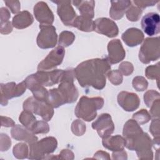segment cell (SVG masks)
<instances>
[{
    "label": "cell",
    "mask_w": 160,
    "mask_h": 160,
    "mask_svg": "<svg viewBox=\"0 0 160 160\" xmlns=\"http://www.w3.org/2000/svg\"><path fill=\"white\" fill-rule=\"evenodd\" d=\"M111 71V64L106 58L91 59L82 62L74 69L75 78L83 88L92 86L102 89L106 83V77Z\"/></svg>",
    "instance_id": "obj_1"
},
{
    "label": "cell",
    "mask_w": 160,
    "mask_h": 160,
    "mask_svg": "<svg viewBox=\"0 0 160 160\" xmlns=\"http://www.w3.org/2000/svg\"><path fill=\"white\" fill-rule=\"evenodd\" d=\"M74 69L64 70L58 87L49 91L48 102L53 108H57L64 104L74 102L77 100L79 93L74 84Z\"/></svg>",
    "instance_id": "obj_2"
},
{
    "label": "cell",
    "mask_w": 160,
    "mask_h": 160,
    "mask_svg": "<svg viewBox=\"0 0 160 160\" xmlns=\"http://www.w3.org/2000/svg\"><path fill=\"white\" fill-rule=\"evenodd\" d=\"M104 105V99L101 97L88 98L82 96L77 104L74 113L77 118L89 122L97 116V111Z\"/></svg>",
    "instance_id": "obj_3"
},
{
    "label": "cell",
    "mask_w": 160,
    "mask_h": 160,
    "mask_svg": "<svg viewBox=\"0 0 160 160\" xmlns=\"http://www.w3.org/2000/svg\"><path fill=\"white\" fill-rule=\"evenodd\" d=\"M152 140L146 132H141L134 138L125 140V146L131 151H136L139 159H152L153 153L151 150Z\"/></svg>",
    "instance_id": "obj_4"
},
{
    "label": "cell",
    "mask_w": 160,
    "mask_h": 160,
    "mask_svg": "<svg viewBox=\"0 0 160 160\" xmlns=\"http://www.w3.org/2000/svg\"><path fill=\"white\" fill-rule=\"evenodd\" d=\"M58 142L55 138L49 136L29 144L28 158L29 159H44L46 156L52 153L57 148Z\"/></svg>",
    "instance_id": "obj_5"
},
{
    "label": "cell",
    "mask_w": 160,
    "mask_h": 160,
    "mask_svg": "<svg viewBox=\"0 0 160 160\" xmlns=\"http://www.w3.org/2000/svg\"><path fill=\"white\" fill-rule=\"evenodd\" d=\"M23 109L40 116L45 121H50L54 114L53 107L49 102L39 101L34 97H29L24 102Z\"/></svg>",
    "instance_id": "obj_6"
},
{
    "label": "cell",
    "mask_w": 160,
    "mask_h": 160,
    "mask_svg": "<svg viewBox=\"0 0 160 160\" xmlns=\"http://www.w3.org/2000/svg\"><path fill=\"white\" fill-rule=\"evenodd\" d=\"M160 56L159 38H148L144 40L139 52V59L144 64L158 60Z\"/></svg>",
    "instance_id": "obj_7"
},
{
    "label": "cell",
    "mask_w": 160,
    "mask_h": 160,
    "mask_svg": "<svg viewBox=\"0 0 160 160\" xmlns=\"http://www.w3.org/2000/svg\"><path fill=\"white\" fill-rule=\"evenodd\" d=\"M40 32L37 37V44L41 49L55 47L58 41L56 28L52 25H39Z\"/></svg>",
    "instance_id": "obj_8"
},
{
    "label": "cell",
    "mask_w": 160,
    "mask_h": 160,
    "mask_svg": "<svg viewBox=\"0 0 160 160\" xmlns=\"http://www.w3.org/2000/svg\"><path fill=\"white\" fill-rule=\"evenodd\" d=\"M26 84L24 81L16 84L14 82L1 84V104L6 106L9 99L21 96L26 89Z\"/></svg>",
    "instance_id": "obj_9"
},
{
    "label": "cell",
    "mask_w": 160,
    "mask_h": 160,
    "mask_svg": "<svg viewBox=\"0 0 160 160\" xmlns=\"http://www.w3.org/2000/svg\"><path fill=\"white\" fill-rule=\"evenodd\" d=\"M65 50L61 46H57L52 50L48 55L39 63L38 66V71L52 70L60 65L64 59Z\"/></svg>",
    "instance_id": "obj_10"
},
{
    "label": "cell",
    "mask_w": 160,
    "mask_h": 160,
    "mask_svg": "<svg viewBox=\"0 0 160 160\" xmlns=\"http://www.w3.org/2000/svg\"><path fill=\"white\" fill-rule=\"evenodd\" d=\"M64 72V70L62 69H54L50 71H38L31 76L36 81L42 86H52L61 82Z\"/></svg>",
    "instance_id": "obj_11"
},
{
    "label": "cell",
    "mask_w": 160,
    "mask_h": 160,
    "mask_svg": "<svg viewBox=\"0 0 160 160\" xmlns=\"http://www.w3.org/2000/svg\"><path fill=\"white\" fill-rule=\"evenodd\" d=\"M57 4V12L62 23L67 26L73 27L77 14L71 6L70 1H52Z\"/></svg>",
    "instance_id": "obj_12"
},
{
    "label": "cell",
    "mask_w": 160,
    "mask_h": 160,
    "mask_svg": "<svg viewBox=\"0 0 160 160\" xmlns=\"http://www.w3.org/2000/svg\"><path fill=\"white\" fill-rule=\"evenodd\" d=\"M92 128L97 131L99 137L102 139L111 136L114 130V125L111 116L108 113L101 114L92 122Z\"/></svg>",
    "instance_id": "obj_13"
},
{
    "label": "cell",
    "mask_w": 160,
    "mask_h": 160,
    "mask_svg": "<svg viewBox=\"0 0 160 160\" xmlns=\"http://www.w3.org/2000/svg\"><path fill=\"white\" fill-rule=\"evenodd\" d=\"M144 32L149 36L158 34L160 32V17L158 13L149 12L145 14L141 22Z\"/></svg>",
    "instance_id": "obj_14"
},
{
    "label": "cell",
    "mask_w": 160,
    "mask_h": 160,
    "mask_svg": "<svg viewBox=\"0 0 160 160\" xmlns=\"http://www.w3.org/2000/svg\"><path fill=\"white\" fill-rule=\"evenodd\" d=\"M94 31L108 38L116 37L119 33L118 27L115 22L107 18H101L95 20Z\"/></svg>",
    "instance_id": "obj_15"
},
{
    "label": "cell",
    "mask_w": 160,
    "mask_h": 160,
    "mask_svg": "<svg viewBox=\"0 0 160 160\" xmlns=\"http://www.w3.org/2000/svg\"><path fill=\"white\" fill-rule=\"evenodd\" d=\"M34 14L39 25H52L54 22V15L47 3L38 2L34 7Z\"/></svg>",
    "instance_id": "obj_16"
},
{
    "label": "cell",
    "mask_w": 160,
    "mask_h": 160,
    "mask_svg": "<svg viewBox=\"0 0 160 160\" xmlns=\"http://www.w3.org/2000/svg\"><path fill=\"white\" fill-rule=\"evenodd\" d=\"M108 56L106 58L110 64H117L122 61L126 56V52L119 39H112L108 44Z\"/></svg>",
    "instance_id": "obj_17"
},
{
    "label": "cell",
    "mask_w": 160,
    "mask_h": 160,
    "mask_svg": "<svg viewBox=\"0 0 160 160\" xmlns=\"http://www.w3.org/2000/svg\"><path fill=\"white\" fill-rule=\"evenodd\" d=\"M118 102L126 111L131 112L138 108L140 99L135 93L121 91L118 95Z\"/></svg>",
    "instance_id": "obj_18"
},
{
    "label": "cell",
    "mask_w": 160,
    "mask_h": 160,
    "mask_svg": "<svg viewBox=\"0 0 160 160\" xmlns=\"http://www.w3.org/2000/svg\"><path fill=\"white\" fill-rule=\"evenodd\" d=\"M24 82L26 84L27 88L32 92L33 97L39 101L48 102L49 91H47L44 86H42L36 81L32 77L31 74L24 79Z\"/></svg>",
    "instance_id": "obj_19"
},
{
    "label": "cell",
    "mask_w": 160,
    "mask_h": 160,
    "mask_svg": "<svg viewBox=\"0 0 160 160\" xmlns=\"http://www.w3.org/2000/svg\"><path fill=\"white\" fill-rule=\"evenodd\" d=\"M11 136L17 141H23L29 144L38 141V138L30 130L21 125H15L11 129Z\"/></svg>",
    "instance_id": "obj_20"
},
{
    "label": "cell",
    "mask_w": 160,
    "mask_h": 160,
    "mask_svg": "<svg viewBox=\"0 0 160 160\" xmlns=\"http://www.w3.org/2000/svg\"><path fill=\"white\" fill-rule=\"evenodd\" d=\"M121 38L127 46L134 47L140 44L142 42L144 34L140 29L136 28H131L124 32Z\"/></svg>",
    "instance_id": "obj_21"
},
{
    "label": "cell",
    "mask_w": 160,
    "mask_h": 160,
    "mask_svg": "<svg viewBox=\"0 0 160 160\" xmlns=\"http://www.w3.org/2000/svg\"><path fill=\"white\" fill-rule=\"evenodd\" d=\"M111 3L109 15L112 19L115 20L121 19L131 4L130 1H111Z\"/></svg>",
    "instance_id": "obj_22"
},
{
    "label": "cell",
    "mask_w": 160,
    "mask_h": 160,
    "mask_svg": "<svg viewBox=\"0 0 160 160\" xmlns=\"http://www.w3.org/2000/svg\"><path fill=\"white\" fill-rule=\"evenodd\" d=\"M103 146L113 152L119 151L124 149L125 146V139L120 135L109 136L103 138L102 141Z\"/></svg>",
    "instance_id": "obj_23"
},
{
    "label": "cell",
    "mask_w": 160,
    "mask_h": 160,
    "mask_svg": "<svg viewBox=\"0 0 160 160\" xmlns=\"http://www.w3.org/2000/svg\"><path fill=\"white\" fill-rule=\"evenodd\" d=\"M34 19L31 14L28 11H23L18 13L12 18V26L16 29H22L31 26Z\"/></svg>",
    "instance_id": "obj_24"
},
{
    "label": "cell",
    "mask_w": 160,
    "mask_h": 160,
    "mask_svg": "<svg viewBox=\"0 0 160 160\" xmlns=\"http://www.w3.org/2000/svg\"><path fill=\"white\" fill-rule=\"evenodd\" d=\"M72 3L79 9L81 16L91 19L94 18V1H73Z\"/></svg>",
    "instance_id": "obj_25"
},
{
    "label": "cell",
    "mask_w": 160,
    "mask_h": 160,
    "mask_svg": "<svg viewBox=\"0 0 160 160\" xmlns=\"http://www.w3.org/2000/svg\"><path fill=\"white\" fill-rule=\"evenodd\" d=\"M142 128L134 119L128 120L123 128L122 134L125 140L133 138L139 133L142 132Z\"/></svg>",
    "instance_id": "obj_26"
},
{
    "label": "cell",
    "mask_w": 160,
    "mask_h": 160,
    "mask_svg": "<svg viewBox=\"0 0 160 160\" xmlns=\"http://www.w3.org/2000/svg\"><path fill=\"white\" fill-rule=\"evenodd\" d=\"M73 27L78 28L79 31L91 32L94 31V21L91 19L81 15L80 16H77L73 24Z\"/></svg>",
    "instance_id": "obj_27"
},
{
    "label": "cell",
    "mask_w": 160,
    "mask_h": 160,
    "mask_svg": "<svg viewBox=\"0 0 160 160\" xmlns=\"http://www.w3.org/2000/svg\"><path fill=\"white\" fill-rule=\"evenodd\" d=\"M19 121L24 126L31 131V128L36 122V118L32 114V112L24 110L19 117Z\"/></svg>",
    "instance_id": "obj_28"
},
{
    "label": "cell",
    "mask_w": 160,
    "mask_h": 160,
    "mask_svg": "<svg viewBox=\"0 0 160 160\" xmlns=\"http://www.w3.org/2000/svg\"><path fill=\"white\" fill-rule=\"evenodd\" d=\"M74 39L75 36L72 32L68 31H62L59 35L58 44L59 46H61L63 48L68 47L72 44Z\"/></svg>",
    "instance_id": "obj_29"
},
{
    "label": "cell",
    "mask_w": 160,
    "mask_h": 160,
    "mask_svg": "<svg viewBox=\"0 0 160 160\" xmlns=\"http://www.w3.org/2000/svg\"><path fill=\"white\" fill-rule=\"evenodd\" d=\"M14 156L18 159H24L28 158V148L24 143L17 144L13 148Z\"/></svg>",
    "instance_id": "obj_30"
},
{
    "label": "cell",
    "mask_w": 160,
    "mask_h": 160,
    "mask_svg": "<svg viewBox=\"0 0 160 160\" xmlns=\"http://www.w3.org/2000/svg\"><path fill=\"white\" fill-rule=\"evenodd\" d=\"M146 76L150 79H156L158 86V81L159 79V63L155 65L149 66L146 68L145 71Z\"/></svg>",
    "instance_id": "obj_31"
},
{
    "label": "cell",
    "mask_w": 160,
    "mask_h": 160,
    "mask_svg": "<svg viewBox=\"0 0 160 160\" xmlns=\"http://www.w3.org/2000/svg\"><path fill=\"white\" fill-rule=\"evenodd\" d=\"M151 116L146 109H142L140 111L134 113L132 116V118L137 122L140 124L147 123L151 119Z\"/></svg>",
    "instance_id": "obj_32"
},
{
    "label": "cell",
    "mask_w": 160,
    "mask_h": 160,
    "mask_svg": "<svg viewBox=\"0 0 160 160\" xmlns=\"http://www.w3.org/2000/svg\"><path fill=\"white\" fill-rule=\"evenodd\" d=\"M142 12V10L141 9L134 5H131L126 11V17L131 21H137L139 19Z\"/></svg>",
    "instance_id": "obj_33"
},
{
    "label": "cell",
    "mask_w": 160,
    "mask_h": 160,
    "mask_svg": "<svg viewBox=\"0 0 160 160\" xmlns=\"http://www.w3.org/2000/svg\"><path fill=\"white\" fill-rule=\"evenodd\" d=\"M49 131V127L48 124L44 121H39L35 122L34 126L31 129V131L34 134H39V133H48Z\"/></svg>",
    "instance_id": "obj_34"
},
{
    "label": "cell",
    "mask_w": 160,
    "mask_h": 160,
    "mask_svg": "<svg viewBox=\"0 0 160 160\" xmlns=\"http://www.w3.org/2000/svg\"><path fill=\"white\" fill-rule=\"evenodd\" d=\"M148 81L142 76H136L132 80V86L138 91H143L147 89Z\"/></svg>",
    "instance_id": "obj_35"
},
{
    "label": "cell",
    "mask_w": 160,
    "mask_h": 160,
    "mask_svg": "<svg viewBox=\"0 0 160 160\" xmlns=\"http://www.w3.org/2000/svg\"><path fill=\"white\" fill-rule=\"evenodd\" d=\"M159 98H160L159 93L158 91H154L153 89L148 91L144 94V102L148 108H150L151 106L152 105V102L154 101L159 99Z\"/></svg>",
    "instance_id": "obj_36"
},
{
    "label": "cell",
    "mask_w": 160,
    "mask_h": 160,
    "mask_svg": "<svg viewBox=\"0 0 160 160\" xmlns=\"http://www.w3.org/2000/svg\"><path fill=\"white\" fill-rule=\"evenodd\" d=\"M72 132L76 136H82L86 131V124L81 121L75 120L71 126Z\"/></svg>",
    "instance_id": "obj_37"
},
{
    "label": "cell",
    "mask_w": 160,
    "mask_h": 160,
    "mask_svg": "<svg viewBox=\"0 0 160 160\" xmlns=\"http://www.w3.org/2000/svg\"><path fill=\"white\" fill-rule=\"evenodd\" d=\"M108 78L111 82L114 85H119L122 82V76L119 70L110 71L108 74Z\"/></svg>",
    "instance_id": "obj_38"
},
{
    "label": "cell",
    "mask_w": 160,
    "mask_h": 160,
    "mask_svg": "<svg viewBox=\"0 0 160 160\" xmlns=\"http://www.w3.org/2000/svg\"><path fill=\"white\" fill-rule=\"evenodd\" d=\"M149 131L154 138H159V119H153L149 126Z\"/></svg>",
    "instance_id": "obj_39"
},
{
    "label": "cell",
    "mask_w": 160,
    "mask_h": 160,
    "mask_svg": "<svg viewBox=\"0 0 160 160\" xmlns=\"http://www.w3.org/2000/svg\"><path fill=\"white\" fill-rule=\"evenodd\" d=\"M119 71H121V72L125 76H129L133 72V70H134L132 64L129 62H122L119 65Z\"/></svg>",
    "instance_id": "obj_40"
},
{
    "label": "cell",
    "mask_w": 160,
    "mask_h": 160,
    "mask_svg": "<svg viewBox=\"0 0 160 160\" xmlns=\"http://www.w3.org/2000/svg\"><path fill=\"white\" fill-rule=\"evenodd\" d=\"M159 100L160 99L154 101L151 106L149 114L153 119H158L159 118Z\"/></svg>",
    "instance_id": "obj_41"
},
{
    "label": "cell",
    "mask_w": 160,
    "mask_h": 160,
    "mask_svg": "<svg viewBox=\"0 0 160 160\" xmlns=\"http://www.w3.org/2000/svg\"><path fill=\"white\" fill-rule=\"evenodd\" d=\"M4 2L7 5V6L9 8L13 14L17 13L21 9L20 2L18 1H4Z\"/></svg>",
    "instance_id": "obj_42"
},
{
    "label": "cell",
    "mask_w": 160,
    "mask_h": 160,
    "mask_svg": "<svg viewBox=\"0 0 160 160\" xmlns=\"http://www.w3.org/2000/svg\"><path fill=\"white\" fill-rule=\"evenodd\" d=\"M159 1H133L136 6L140 9H144L148 6H152Z\"/></svg>",
    "instance_id": "obj_43"
},
{
    "label": "cell",
    "mask_w": 160,
    "mask_h": 160,
    "mask_svg": "<svg viewBox=\"0 0 160 160\" xmlns=\"http://www.w3.org/2000/svg\"><path fill=\"white\" fill-rule=\"evenodd\" d=\"M56 159H73L74 153L69 149H62L58 156H56Z\"/></svg>",
    "instance_id": "obj_44"
},
{
    "label": "cell",
    "mask_w": 160,
    "mask_h": 160,
    "mask_svg": "<svg viewBox=\"0 0 160 160\" xmlns=\"http://www.w3.org/2000/svg\"><path fill=\"white\" fill-rule=\"evenodd\" d=\"M12 24L10 21L1 23V34H9L12 30Z\"/></svg>",
    "instance_id": "obj_45"
},
{
    "label": "cell",
    "mask_w": 160,
    "mask_h": 160,
    "mask_svg": "<svg viewBox=\"0 0 160 160\" xmlns=\"http://www.w3.org/2000/svg\"><path fill=\"white\" fill-rule=\"evenodd\" d=\"M4 117V116H3ZM4 120L2 118H1V126H5V127H11V126H13L15 125L14 122L12 120V119L9 118H7V117H4Z\"/></svg>",
    "instance_id": "obj_46"
},
{
    "label": "cell",
    "mask_w": 160,
    "mask_h": 160,
    "mask_svg": "<svg viewBox=\"0 0 160 160\" xmlns=\"http://www.w3.org/2000/svg\"><path fill=\"white\" fill-rule=\"evenodd\" d=\"M98 154H99V155H101V156H99L97 159H110V157H109V154L104 151H98L96 152Z\"/></svg>",
    "instance_id": "obj_47"
}]
</instances>
